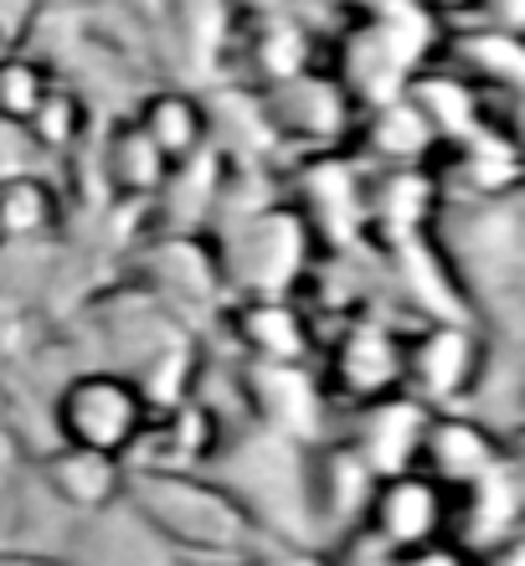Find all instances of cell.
Wrapping results in <instances>:
<instances>
[{
    "label": "cell",
    "instance_id": "603a6c76",
    "mask_svg": "<svg viewBox=\"0 0 525 566\" xmlns=\"http://www.w3.org/2000/svg\"><path fill=\"white\" fill-rule=\"evenodd\" d=\"M0 566H62V562H46V556H21V552H0Z\"/></svg>",
    "mask_w": 525,
    "mask_h": 566
},
{
    "label": "cell",
    "instance_id": "ac0fdd59",
    "mask_svg": "<svg viewBox=\"0 0 525 566\" xmlns=\"http://www.w3.org/2000/svg\"><path fill=\"white\" fill-rule=\"evenodd\" d=\"M93 129V108L88 98L73 88V83H52V93H46L42 104H36V114H31L15 135L27 139V149H36V155H77L83 149V139H88Z\"/></svg>",
    "mask_w": 525,
    "mask_h": 566
},
{
    "label": "cell",
    "instance_id": "277c9868",
    "mask_svg": "<svg viewBox=\"0 0 525 566\" xmlns=\"http://www.w3.org/2000/svg\"><path fill=\"white\" fill-rule=\"evenodd\" d=\"M319 381L335 407H356L397 397L407 387V329L387 314H350L335 325L330 340H319Z\"/></svg>",
    "mask_w": 525,
    "mask_h": 566
},
{
    "label": "cell",
    "instance_id": "6da1fadb",
    "mask_svg": "<svg viewBox=\"0 0 525 566\" xmlns=\"http://www.w3.org/2000/svg\"><path fill=\"white\" fill-rule=\"evenodd\" d=\"M119 505L135 510V521L170 541L176 552L201 562H248L263 546V525L248 515L238 494L222 479L180 474V469H129L124 463Z\"/></svg>",
    "mask_w": 525,
    "mask_h": 566
},
{
    "label": "cell",
    "instance_id": "4fadbf2b",
    "mask_svg": "<svg viewBox=\"0 0 525 566\" xmlns=\"http://www.w3.org/2000/svg\"><path fill=\"white\" fill-rule=\"evenodd\" d=\"M428 412H433V407H422L418 397L397 391V397L356 407V412H350V428L340 432V438L366 459V469H371L376 479L402 474V469L418 463V438H422Z\"/></svg>",
    "mask_w": 525,
    "mask_h": 566
},
{
    "label": "cell",
    "instance_id": "7c38bea8",
    "mask_svg": "<svg viewBox=\"0 0 525 566\" xmlns=\"http://www.w3.org/2000/svg\"><path fill=\"white\" fill-rule=\"evenodd\" d=\"M371 484L376 474L346 438H319V443L304 448V510H309V525L356 531L360 510L371 500Z\"/></svg>",
    "mask_w": 525,
    "mask_h": 566
},
{
    "label": "cell",
    "instance_id": "8992f818",
    "mask_svg": "<svg viewBox=\"0 0 525 566\" xmlns=\"http://www.w3.org/2000/svg\"><path fill=\"white\" fill-rule=\"evenodd\" d=\"M490 366V329L474 319H418L407 329V397L422 407H464L480 397Z\"/></svg>",
    "mask_w": 525,
    "mask_h": 566
},
{
    "label": "cell",
    "instance_id": "7402d4cb",
    "mask_svg": "<svg viewBox=\"0 0 525 566\" xmlns=\"http://www.w3.org/2000/svg\"><path fill=\"white\" fill-rule=\"evenodd\" d=\"M36 6H42V0H0V46H21Z\"/></svg>",
    "mask_w": 525,
    "mask_h": 566
},
{
    "label": "cell",
    "instance_id": "ffe728a7",
    "mask_svg": "<svg viewBox=\"0 0 525 566\" xmlns=\"http://www.w3.org/2000/svg\"><path fill=\"white\" fill-rule=\"evenodd\" d=\"M387 566H480V552L459 536H438L428 546H412L402 556H387Z\"/></svg>",
    "mask_w": 525,
    "mask_h": 566
},
{
    "label": "cell",
    "instance_id": "7a4b0ae2",
    "mask_svg": "<svg viewBox=\"0 0 525 566\" xmlns=\"http://www.w3.org/2000/svg\"><path fill=\"white\" fill-rule=\"evenodd\" d=\"M207 238L217 248L222 283L232 298H294L315 269V258L325 253L288 196L238 211L222 232H207Z\"/></svg>",
    "mask_w": 525,
    "mask_h": 566
},
{
    "label": "cell",
    "instance_id": "ba28073f",
    "mask_svg": "<svg viewBox=\"0 0 525 566\" xmlns=\"http://www.w3.org/2000/svg\"><path fill=\"white\" fill-rule=\"evenodd\" d=\"M238 366L242 371L232 381H238V397L253 428L279 432V438L304 448L330 438L325 422H330L335 402L319 381V366H258V360H238Z\"/></svg>",
    "mask_w": 525,
    "mask_h": 566
},
{
    "label": "cell",
    "instance_id": "3957f363",
    "mask_svg": "<svg viewBox=\"0 0 525 566\" xmlns=\"http://www.w3.org/2000/svg\"><path fill=\"white\" fill-rule=\"evenodd\" d=\"M253 93H258V108H263V124L273 135V149H288L294 160L346 155L350 149L360 108L350 104V93L340 88V77L325 62Z\"/></svg>",
    "mask_w": 525,
    "mask_h": 566
},
{
    "label": "cell",
    "instance_id": "9c48e42d",
    "mask_svg": "<svg viewBox=\"0 0 525 566\" xmlns=\"http://www.w3.org/2000/svg\"><path fill=\"white\" fill-rule=\"evenodd\" d=\"M511 459H515V448L495 422L474 418V412H459V407H433L428 422H422L418 463L412 469H422L449 494H464Z\"/></svg>",
    "mask_w": 525,
    "mask_h": 566
},
{
    "label": "cell",
    "instance_id": "52a82bcc",
    "mask_svg": "<svg viewBox=\"0 0 525 566\" xmlns=\"http://www.w3.org/2000/svg\"><path fill=\"white\" fill-rule=\"evenodd\" d=\"M360 541H371L381 556H402L412 546H428L438 536H453V494L422 474L402 469L371 484V500L356 525Z\"/></svg>",
    "mask_w": 525,
    "mask_h": 566
},
{
    "label": "cell",
    "instance_id": "d4e9b609",
    "mask_svg": "<svg viewBox=\"0 0 525 566\" xmlns=\"http://www.w3.org/2000/svg\"><path fill=\"white\" fill-rule=\"evenodd\" d=\"M0 52H6V46H0Z\"/></svg>",
    "mask_w": 525,
    "mask_h": 566
},
{
    "label": "cell",
    "instance_id": "30bf717a",
    "mask_svg": "<svg viewBox=\"0 0 525 566\" xmlns=\"http://www.w3.org/2000/svg\"><path fill=\"white\" fill-rule=\"evenodd\" d=\"M227 448V418L222 407L201 397V391H186L176 402L155 407L139 443L129 448V469H180V474H201L207 463L222 459Z\"/></svg>",
    "mask_w": 525,
    "mask_h": 566
},
{
    "label": "cell",
    "instance_id": "5b68a950",
    "mask_svg": "<svg viewBox=\"0 0 525 566\" xmlns=\"http://www.w3.org/2000/svg\"><path fill=\"white\" fill-rule=\"evenodd\" d=\"M150 412H155L150 397L129 376L93 366V371H77L62 381L57 402H52V428H57L62 443L129 459V448L139 443Z\"/></svg>",
    "mask_w": 525,
    "mask_h": 566
},
{
    "label": "cell",
    "instance_id": "5bb4252c",
    "mask_svg": "<svg viewBox=\"0 0 525 566\" xmlns=\"http://www.w3.org/2000/svg\"><path fill=\"white\" fill-rule=\"evenodd\" d=\"M166 176H170V165L145 139V129L129 114H114L104 129V145H98V180H104L108 201L124 211H150Z\"/></svg>",
    "mask_w": 525,
    "mask_h": 566
},
{
    "label": "cell",
    "instance_id": "e0dca14e",
    "mask_svg": "<svg viewBox=\"0 0 525 566\" xmlns=\"http://www.w3.org/2000/svg\"><path fill=\"white\" fill-rule=\"evenodd\" d=\"M67 222V201L36 170H6L0 176V248H31V242L57 238Z\"/></svg>",
    "mask_w": 525,
    "mask_h": 566
},
{
    "label": "cell",
    "instance_id": "d6986e66",
    "mask_svg": "<svg viewBox=\"0 0 525 566\" xmlns=\"http://www.w3.org/2000/svg\"><path fill=\"white\" fill-rule=\"evenodd\" d=\"M52 83H57V73H52L36 52L6 46V52H0V124H6V129H21V124L36 114V104L52 93Z\"/></svg>",
    "mask_w": 525,
    "mask_h": 566
},
{
    "label": "cell",
    "instance_id": "9a60e30c",
    "mask_svg": "<svg viewBox=\"0 0 525 566\" xmlns=\"http://www.w3.org/2000/svg\"><path fill=\"white\" fill-rule=\"evenodd\" d=\"M129 119L145 129L160 160L176 170V165L196 160L201 149H211V119H207V98L201 88H186V83H155V88L139 93V104L129 108Z\"/></svg>",
    "mask_w": 525,
    "mask_h": 566
},
{
    "label": "cell",
    "instance_id": "8fae6325",
    "mask_svg": "<svg viewBox=\"0 0 525 566\" xmlns=\"http://www.w3.org/2000/svg\"><path fill=\"white\" fill-rule=\"evenodd\" d=\"M222 325L242 360L258 366H315L319 329L294 298H232L222 304Z\"/></svg>",
    "mask_w": 525,
    "mask_h": 566
},
{
    "label": "cell",
    "instance_id": "44dd1931",
    "mask_svg": "<svg viewBox=\"0 0 525 566\" xmlns=\"http://www.w3.org/2000/svg\"><path fill=\"white\" fill-rule=\"evenodd\" d=\"M248 566H335L325 552H315V546H304V541H263L253 556H248Z\"/></svg>",
    "mask_w": 525,
    "mask_h": 566
},
{
    "label": "cell",
    "instance_id": "2e32d148",
    "mask_svg": "<svg viewBox=\"0 0 525 566\" xmlns=\"http://www.w3.org/2000/svg\"><path fill=\"white\" fill-rule=\"evenodd\" d=\"M36 474H42V490L52 500H62L67 510H77V515H104L124 494V459L93 453V448L57 443L52 453H42Z\"/></svg>",
    "mask_w": 525,
    "mask_h": 566
},
{
    "label": "cell",
    "instance_id": "cb8c5ba5",
    "mask_svg": "<svg viewBox=\"0 0 525 566\" xmlns=\"http://www.w3.org/2000/svg\"><path fill=\"white\" fill-rule=\"evenodd\" d=\"M207 566H248V562H207Z\"/></svg>",
    "mask_w": 525,
    "mask_h": 566
}]
</instances>
